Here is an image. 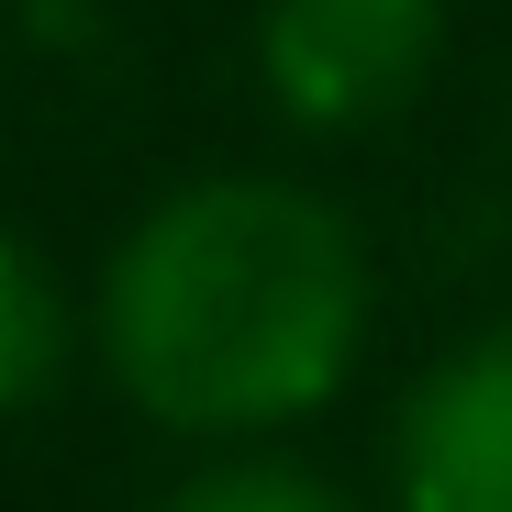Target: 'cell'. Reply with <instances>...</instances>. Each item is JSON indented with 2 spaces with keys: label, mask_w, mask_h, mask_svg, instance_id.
Masks as SVG:
<instances>
[{
  "label": "cell",
  "mask_w": 512,
  "mask_h": 512,
  "mask_svg": "<svg viewBox=\"0 0 512 512\" xmlns=\"http://www.w3.org/2000/svg\"><path fill=\"white\" fill-rule=\"evenodd\" d=\"M256 67L290 123L312 134H357L401 112L435 67V0H268Z\"/></svg>",
  "instance_id": "2"
},
{
  "label": "cell",
  "mask_w": 512,
  "mask_h": 512,
  "mask_svg": "<svg viewBox=\"0 0 512 512\" xmlns=\"http://www.w3.org/2000/svg\"><path fill=\"white\" fill-rule=\"evenodd\" d=\"M401 501L412 512H512V323L423 379L401 423Z\"/></svg>",
  "instance_id": "3"
},
{
  "label": "cell",
  "mask_w": 512,
  "mask_h": 512,
  "mask_svg": "<svg viewBox=\"0 0 512 512\" xmlns=\"http://www.w3.org/2000/svg\"><path fill=\"white\" fill-rule=\"evenodd\" d=\"M67 357V312H56V279L34 268V245L0 234V412L34 401Z\"/></svg>",
  "instance_id": "4"
},
{
  "label": "cell",
  "mask_w": 512,
  "mask_h": 512,
  "mask_svg": "<svg viewBox=\"0 0 512 512\" xmlns=\"http://www.w3.org/2000/svg\"><path fill=\"white\" fill-rule=\"evenodd\" d=\"M357 234L290 179L179 190L112 268V368L145 412L234 435L312 412L357 357Z\"/></svg>",
  "instance_id": "1"
},
{
  "label": "cell",
  "mask_w": 512,
  "mask_h": 512,
  "mask_svg": "<svg viewBox=\"0 0 512 512\" xmlns=\"http://www.w3.org/2000/svg\"><path fill=\"white\" fill-rule=\"evenodd\" d=\"M156 512H346V501L290 457H234V468H201L190 490H167Z\"/></svg>",
  "instance_id": "5"
}]
</instances>
